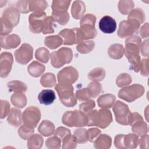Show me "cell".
Wrapping results in <instances>:
<instances>
[{
	"instance_id": "obj_1",
	"label": "cell",
	"mask_w": 149,
	"mask_h": 149,
	"mask_svg": "<svg viewBox=\"0 0 149 149\" xmlns=\"http://www.w3.org/2000/svg\"><path fill=\"white\" fill-rule=\"evenodd\" d=\"M141 38L137 36H131L125 40V54L130 64V69L135 72L140 71V45Z\"/></svg>"
},
{
	"instance_id": "obj_2",
	"label": "cell",
	"mask_w": 149,
	"mask_h": 149,
	"mask_svg": "<svg viewBox=\"0 0 149 149\" xmlns=\"http://www.w3.org/2000/svg\"><path fill=\"white\" fill-rule=\"evenodd\" d=\"M56 91L61 103L67 107H73L77 104V98L73 93V87L70 84L58 83L55 85Z\"/></svg>"
},
{
	"instance_id": "obj_3",
	"label": "cell",
	"mask_w": 149,
	"mask_h": 149,
	"mask_svg": "<svg viewBox=\"0 0 149 149\" xmlns=\"http://www.w3.org/2000/svg\"><path fill=\"white\" fill-rule=\"evenodd\" d=\"M62 122L63 125L69 127H81L87 125V118L81 111H68L63 113Z\"/></svg>"
},
{
	"instance_id": "obj_4",
	"label": "cell",
	"mask_w": 149,
	"mask_h": 149,
	"mask_svg": "<svg viewBox=\"0 0 149 149\" xmlns=\"http://www.w3.org/2000/svg\"><path fill=\"white\" fill-rule=\"evenodd\" d=\"M51 64L55 68H59L65 64L71 62L73 59V52L71 48L62 47L50 54Z\"/></svg>"
},
{
	"instance_id": "obj_5",
	"label": "cell",
	"mask_w": 149,
	"mask_h": 149,
	"mask_svg": "<svg viewBox=\"0 0 149 149\" xmlns=\"http://www.w3.org/2000/svg\"><path fill=\"white\" fill-rule=\"evenodd\" d=\"M145 90L143 86L134 84L130 86L124 87L118 92V97L129 102L134 101L141 97L144 93Z\"/></svg>"
},
{
	"instance_id": "obj_6",
	"label": "cell",
	"mask_w": 149,
	"mask_h": 149,
	"mask_svg": "<svg viewBox=\"0 0 149 149\" xmlns=\"http://www.w3.org/2000/svg\"><path fill=\"white\" fill-rule=\"evenodd\" d=\"M41 112L38 108L31 106L27 108L22 114L23 125L30 129H34L41 119Z\"/></svg>"
},
{
	"instance_id": "obj_7",
	"label": "cell",
	"mask_w": 149,
	"mask_h": 149,
	"mask_svg": "<svg viewBox=\"0 0 149 149\" xmlns=\"http://www.w3.org/2000/svg\"><path fill=\"white\" fill-rule=\"evenodd\" d=\"M116 121L122 125H129V118L131 112L127 104L120 101H117L113 108Z\"/></svg>"
},
{
	"instance_id": "obj_8",
	"label": "cell",
	"mask_w": 149,
	"mask_h": 149,
	"mask_svg": "<svg viewBox=\"0 0 149 149\" xmlns=\"http://www.w3.org/2000/svg\"><path fill=\"white\" fill-rule=\"evenodd\" d=\"M140 26V23L133 19L122 20L119 23L117 34L120 38L129 37L137 31Z\"/></svg>"
},
{
	"instance_id": "obj_9",
	"label": "cell",
	"mask_w": 149,
	"mask_h": 149,
	"mask_svg": "<svg viewBox=\"0 0 149 149\" xmlns=\"http://www.w3.org/2000/svg\"><path fill=\"white\" fill-rule=\"evenodd\" d=\"M45 12H35L29 17V29L33 33L38 34L42 31L44 23L46 19Z\"/></svg>"
},
{
	"instance_id": "obj_10",
	"label": "cell",
	"mask_w": 149,
	"mask_h": 149,
	"mask_svg": "<svg viewBox=\"0 0 149 149\" xmlns=\"http://www.w3.org/2000/svg\"><path fill=\"white\" fill-rule=\"evenodd\" d=\"M79 78V73L76 68L73 66H67L61 70L58 74L57 79L59 83L73 84Z\"/></svg>"
},
{
	"instance_id": "obj_11",
	"label": "cell",
	"mask_w": 149,
	"mask_h": 149,
	"mask_svg": "<svg viewBox=\"0 0 149 149\" xmlns=\"http://www.w3.org/2000/svg\"><path fill=\"white\" fill-rule=\"evenodd\" d=\"M33 56V48L27 43L23 44L15 52V57L16 62L22 65H26Z\"/></svg>"
},
{
	"instance_id": "obj_12",
	"label": "cell",
	"mask_w": 149,
	"mask_h": 149,
	"mask_svg": "<svg viewBox=\"0 0 149 149\" xmlns=\"http://www.w3.org/2000/svg\"><path fill=\"white\" fill-rule=\"evenodd\" d=\"M112 113L109 109L102 108L98 111L96 110L94 116V126L101 129H105L112 123Z\"/></svg>"
},
{
	"instance_id": "obj_13",
	"label": "cell",
	"mask_w": 149,
	"mask_h": 149,
	"mask_svg": "<svg viewBox=\"0 0 149 149\" xmlns=\"http://www.w3.org/2000/svg\"><path fill=\"white\" fill-rule=\"evenodd\" d=\"M13 62V57L11 53L2 52L0 56V76L6 77L10 73Z\"/></svg>"
},
{
	"instance_id": "obj_14",
	"label": "cell",
	"mask_w": 149,
	"mask_h": 149,
	"mask_svg": "<svg viewBox=\"0 0 149 149\" xmlns=\"http://www.w3.org/2000/svg\"><path fill=\"white\" fill-rule=\"evenodd\" d=\"M100 30L105 34L113 33L116 29V22L110 16H104L100 20L98 24Z\"/></svg>"
},
{
	"instance_id": "obj_15",
	"label": "cell",
	"mask_w": 149,
	"mask_h": 149,
	"mask_svg": "<svg viewBox=\"0 0 149 149\" xmlns=\"http://www.w3.org/2000/svg\"><path fill=\"white\" fill-rule=\"evenodd\" d=\"M77 27L65 29L59 32V36L63 38V44L72 45L77 44Z\"/></svg>"
},
{
	"instance_id": "obj_16",
	"label": "cell",
	"mask_w": 149,
	"mask_h": 149,
	"mask_svg": "<svg viewBox=\"0 0 149 149\" xmlns=\"http://www.w3.org/2000/svg\"><path fill=\"white\" fill-rule=\"evenodd\" d=\"M21 42L20 37L16 34H12L6 36H1L0 43L2 48L9 49L17 47Z\"/></svg>"
},
{
	"instance_id": "obj_17",
	"label": "cell",
	"mask_w": 149,
	"mask_h": 149,
	"mask_svg": "<svg viewBox=\"0 0 149 149\" xmlns=\"http://www.w3.org/2000/svg\"><path fill=\"white\" fill-rule=\"evenodd\" d=\"M55 99V92L50 89L42 90L38 95V100L40 103L45 105L52 104Z\"/></svg>"
},
{
	"instance_id": "obj_18",
	"label": "cell",
	"mask_w": 149,
	"mask_h": 149,
	"mask_svg": "<svg viewBox=\"0 0 149 149\" xmlns=\"http://www.w3.org/2000/svg\"><path fill=\"white\" fill-rule=\"evenodd\" d=\"M2 16L10 20L14 27L19 22L20 12L15 7L10 6L7 8L3 10Z\"/></svg>"
},
{
	"instance_id": "obj_19",
	"label": "cell",
	"mask_w": 149,
	"mask_h": 149,
	"mask_svg": "<svg viewBox=\"0 0 149 149\" xmlns=\"http://www.w3.org/2000/svg\"><path fill=\"white\" fill-rule=\"evenodd\" d=\"M116 101V97L112 94H105L99 97L97 104L99 107L104 109L112 108Z\"/></svg>"
},
{
	"instance_id": "obj_20",
	"label": "cell",
	"mask_w": 149,
	"mask_h": 149,
	"mask_svg": "<svg viewBox=\"0 0 149 149\" xmlns=\"http://www.w3.org/2000/svg\"><path fill=\"white\" fill-rule=\"evenodd\" d=\"M86 12V6L81 1H74L72 5L71 14L72 17L76 19H81Z\"/></svg>"
},
{
	"instance_id": "obj_21",
	"label": "cell",
	"mask_w": 149,
	"mask_h": 149,
	"mask_svg": "<svg viewBox=\"0 0 149 149\" xmlns=\"http://www.w3.org/2000/svg\"><path fill=\"white\" fill-rule=\"evenodd\" d=\"M111 144V137L106 134H100L94 141V146L97 149H108Z\"/></svg>"
},
{
	"instance_id": "obj_22",
	"label": "cell",
	"mask_w": 149,
	"mask_h": 149,
	"mask_svg": "<svg viewBox=\"0 0 149 149\" xmlns=\"http://www.w3.org/2000/svg\"><path fill=\"white\" fill-rule=\"evenodd\" d=\"M7 121L8 123L13 126L18 127L20 126L22 121L21 111L19 109L12 108L8 116Z\"/></svg>"
},
{
	"instance_id": "obj_23",
	"label": "cell",
	"mask_w": 149,
	"mask_h": 149,
	"mask_svg": "<svg viewBox=\"0 0 149 149\" xmlns=\"http://www.w3.org/2000/svg\"><path fill=\"white\" fill-rule=\"evenodd\" d=\"M125 54V48L120 44H113L111 45L108 49L109 56L113 59L122 58Z\"/></svg>"
},
{
	"instance_id": "obj_24",
	"label": "cell",
	"mask_w": 149,
	"mask_h": 149,
	"mask_svg": "<svg viewBox=\"0 0 149 149\" xmlns=\"http://www.w3.org/2000/svg\"><path fill=\"white\" fill-rule=\"evenodd\" d=\"M45 67L44 65L37 61H33L27 67V72L29 74L34 77L41 76L44 72Z\"/></svg>"
},
{
	"instance_id": "obj_25",
	"label": "cell",
	"mask_w": 149,
	"mask_h": 149,
	"mask_svg": "<svg viewBox=\"0 0 149 149\" xmlns=\"http://www.w3.org/2000/svg\"><path fill=\"white\" fill-rule=\"evenodd\" d=\"M38 130L41 135L45 137L49 136L54 133L55 125L48 120H44L39 125Z\"/></svg>"
},
{
	"instance_id": "obj_26",
	"label": "cell",
	"mask_w": 149,
	"mask_h": 149,
	"mask_svg": "<svg viewBox=\"0 0 149 149\" xmlns=\"http://www.w3.org/2000/svg\"><path fill=\"white\" fill-rule=\"evenodd\" d=\"M9 91L14 93H24L27 90V85L19 80H12L9 81L7 84Z\"/></svg>"
},
{
	"instance_id": "obj_27",
	"label": "cell",
	"mask_w": 149,
	"mask_h": 149,
	"mask_svg": "<svg viewBox=\"0 0 149 149\" xmlns=\"http://www.w3.org/2000/svg\"><path fill=\"white\" fill-rule=\"evenodd\" d=\"M63 42L62 38L58 35L49 36L44 39V44L51 49H55L60 47Z\"/></svg>"
},
{
	"instance_id": "obj_28",
	"label": "cell",
	"mask_w": 149,
	"mask_h": 149,
	"mask_svg": "<svg viewBox=\"0 0 149 149\" xmlns=\"http://www.w3.org/2000/svg\"><path fill=\"white\" fill-rule=\"evenodd\" d=\"M131 126L132 132L138 136H142L148 132L147 125L143 119L135 122Z\"/></svg>"
},
{
	"instance_id": "obj_29",
	"label": "cell",
	"mask_w": 149,
	"mask_h": 149,
	"mask_svg": "<svg viewBox=\"0 0 149 149\" xmlns=\"http://www.w3.org/2000/svg\"><path fill=\"white\" fill-rule=\"evenodd\" d=\"M10 101L15 107L22 108L26 105L27 100L23 93H14L10 97Z\"/></svg>"
},
{
	"instance_id": "obj_30",
	"label": "cell",
	"mask_w": 149,
	"mask_h": 149,
	"mask_svg": "<svg viewBox=\"0 0 149 149\" xmlns=\"http://www.w3.org/2000/svg\"><path fill=\"white\" fill-rule=\"evenodd\" d=\"M43 142L42 137L38 134H35L28 139L27 147L29 149H39L42 146Z\"/></svg>"
},
{
	"instance_id": "obj_31",
	"label": "cell",
	"mask_w": 149,
	"mask_h": 149,
	"mask_svg": "<svg viewBox=\"0 0 149 149\" xmlns=\"http://www.w3.org/2000/svg\"><path fill=\"white\" fill-rule=\"evenodd\" d=\"M124 146L125 148H135L139 144V136L134 133H129L124 136Z\"/></svg>"
},
{
	"instance_id": "obj_32",
	"label": "cell",
	"mask_w": 149,
	"mask_h": 149,
	"mask_svg": "<svg viewBox=\"0 0 149 149\" xmlns=\"http://www.w3.org/2000/svg\"><path fill=\"white\" fill-rule=\"evenodd\" d=\"M95 42L92 40H84L79 43L76 46L77 51L82 54L90 53L94 48Z\"/></svg>"
},
{
	"instance_id": "obj_33",
	"label": "cell",
	"mask_w": 149,
	"mask_h": 149,
	"mask_svg": "<svg viewBox=\"0 0 149 149\" xmlns=\"http://www.w3.org/2000/svg\"><path fill=\"white\" fill-rule=\"evenodd\" d=\"M105 76V70L101 67H97L92 69L88 73V78L91 81H100L104 80Z\"/></svg>"
},
{
	"instance_id": "obj_34",
	"label": "cell",
	"mask_w": 149,
	"mask_h": 149,
	"mask_svg": "<svg viewBox=\"0 0 149 149\" xmlns=\"http://www.w3.org/2000/svg\"><path fill=\"white\" fill-rule=\"evenodd\" d=\"M70 0H54L52 2V11L68 12Z\"/></svg>"
},
{
	"instance_id": "obj_35",
	"label": "cell",
	"mask_w": 149,
	"mask_h": 149,
	"mask_svg": "<svg viewBox=\"0 0 149 149\" xmlns=\"http://www.w3.org/2000/svg\"><path fill=\"white\" fill-rule=\"evenodd\" d=\"M134 2L132 0H120L118 2V8L122 15H128L133 9Z\"/></svg>"
},
{
	"instance_id": "obj_36",
	"label": "cell",
	"mask_w": 149,
	"mask_h": 149,
	"mask_svg": "<svg viewBox=\"0 0 149 149\" xmlns=\"http://www.w3.org/2000/svg\"><path fill=\"white\" fill-rule=\"evenodd\" d=\"M41 85L44 87H52L56 85V77L54 73H46L40 79Z\"/></svg>"
},
{
	"instance_id": "obj_37",
	"label": "cell",
	"mask_w": 149,
	"mask_h": 149,
	"mask_svg": "<svg viewBox=\"0 0 149 149\" xmlns=\"http://www.w3.org/2000/svg\"><path fill=\"white\" fill-rule=\"evenodd\" d=\"M52 17L55 22L61 25H65L69 20L70 16L68 12H56L52 11Z\"/></svg>"
},
{
	"instance_id": "obj_38",
	"label": "cell",
	"mask_w": 149,
	"mask_h": 149,
	"mask_svg": "<svg viewBox=\"0 0 149 149\" xmlns=\"http://www.w3.org/2000/svg\"><path fill=\"white\" fill-rule=\"evenodd\" d=\"M1 23V31L0 34L1 36H6L8 34H9L13 28V24L8 19L3 16L1 17L0 19Z\"/></svg>"
},
{
	"instance_id": "obj_39",
	"label": "cell",
	"mask_w": 149,
	"mask_h": 149,
	"mask_svg": "<svg viewBox=\"0 0 149 149\" xmlns=\"http://www.w3.org/2000/svg\"><path fill=\"white\" fill-rule=\"evenodd\" d=\"M48 6V3L44 0L29 1L30 12H42L47 9Z\"/></svg>"
},
{
	"instance_id": "obj_40",
	"label": "cell",
	"mask_w": 149,
	"mask_h": 149,
	"mask_svg": "<svg viewBox=\"0 0 149 149\" xmlns=\"http://www.w3.org/2000/svg\"><path fill=\"white\" fill-rule=\"evenodd\" d=\"M127 19H133L139 22L140 24L143 23L146 20L145 13L140 8H135L133 9L129 14Z\"/></svg>"
},
{
	"instance_id": "obj_41",
	"label": "cell",
	"mask_w": 149,
	"mask_h": 149,
	"mask_svg": "<svg viewBox=\"0 0 149 149\" xmlns=\"http://www.w3.org/2000/svg\"><path fill=\"white\" fill-rule=\"evenodd\" d=\"M87 88L92 98L97 97L102 91V86L98 81H92L87 86Z\"/></svg>"
},
{
	"instance_id": "obj_42",
	"label": "cell",
	"mask_w": 149,
	"mask_h": 149,
	"mask_svg": "<svg viewBox=\"0 0 149 149\" xmlns=\"http://www.w3.org/2000/svg\"><path fill=\"white\" fill-rule=\"evenodd\" d=\"M35 56L38 61L46 63L49 61L50 53L47 48L44 47H40L36 50L35 52Z\"/></svg>"
},
{
	"instance_id": "obj_43",
	"label": "cell",
	"mask_w": 149,
	"mask_h": 149,
	"mask_svg": "<svg viewBox=\"0 0 149 149\" xmlns=\"http://www.w3.org/2000/svg\"><path fill=\"white\" fill-rule=\"evenodd\" d=\"M62 148L63 149H73L77 147V140L74 135H72L71 134L66 136L62 140Z\"/></svg>"
},
{
	"instance_id": "obj_44",
	"label": "cell",
	"mask_w": 149,
	"mask_h": 149,
	"mask_svg": "<svg viewBox=\"0 0 149 149\" xmlns=\"http://www.w3.org/2000/svg\"><path fill=\"white\" fill-rule=\"evenodd\" d=\"M132 77L126 73H123L118 76L116 79V84L119 87H124L132 83Z\"/></svg>"
},
{
	"instance_id": "obj_45",
	"label": "cell",
	"mask_w": 149,
	"mask_h": 149,
	"mask_svg": "<svg viewBox=\"0 0 149 149\" xmlns=\"http://www.w3.org/2000/svg\"><path fill=\"white\" fill-rule=\"evenodd\" d=\"M54 20L52 16H47L45 20L42 33L44 34L54 33Z\"/></svg>"
},
{
	"instance_id": "obj_46",
	"label": "cell",
	"mask_w": 149,
	"mask_h": 149,
	"mask_svg": "<svg viewBox=\"0 0 149 149\" xmlns=\"http://www.w3.org/2000/svg\"><path fill=\"white\" fill-rule=\"evenodd\" d=\"M74 135L80 144L85 143L88 141L87 130L83 128H79L74 130Z\"/></svg>"
},
{
	"instance_id": "obj_47",
	"label": "cell",
	"mask_w": 149,
	"mask_h": 149,
	"mask_svg": "<svg viewBox=\"0 0 149 149\" xmlns=\"http://www.w3.org/2000/svg\"><path fill=\"white\" fill-rule=\"evenodd\" d=\"M17 132L20 138L23 140H28L33 135L34 130V129H30L24 125H23L19 128Z\"/></svg>"
},
{
	"instance_id": "obj_48",
	"label": "cell",
	"mask_w": 149,
	"mask_h": 149,
	"mask_svg": "<svg viewBox=\"0 0 149 149\" xmlns=\"http://www.w3.org/2000/svg\"><path fill=\"white\" fill-rule=\"evenodd\" d=\"M45 146L49 149H59L61 146V139L56 136L51 137L47 139Z\"/></svg>"
},
{
	"instance_id": "obj_49",
	"label": "cell",
	"mask_w": 149,
	"mask_h": 149,
	"mask_svg": "<svg viewBox=\"0 0 149 149\" xmlns=\"http://www.w3.org/2000/svg\"><path fill=\"white\" fill-rule=\"evenodd\" d=\"M96 22V17L91 13H88L84 15L80 20V26L82 25H91L95 26Z\"/></svg>"
},
{
	"instance_id": "obj_50",
	"label": "cell",
	"mask_w": 149,
	"mask_h": 149,
	"mask_svg": "<svg viewBox=\"0 0 149 149\" xmlns=\"http://www.w3.org/2000/svg\"><path fill=\"white\" fill-rule=\"evenodd\" d=\"M10 103L6 100H1L0 107V118L1 119L5 118L10 112Z\"/></svg>"
},
{
	"instance_id": "obj_51",
	"label": "cell",
	"mask_w": 149,
	"mask_h": 149,
	"mask_svg": "<svg viewBox=\"0 0 149 149\" xmlns=\"http://www.w3.org/2000/svg\"><path fill=\"white\" fill-rule=\"evenodd\" d=\"M95 106V101L93 100H88L87 101L81 103L79 105L80 111L84 113H87L90 111L93 110Z\"/></svg>"
},
{
	"instance_id": "obj_52",
	"label": "cell",
	"mask_w": 149,
	"mask_h": 149,
	"mask_svg": "<svg viewBox=\"0 0 149 149\" xmlns=\"http://www.w3.org/2000/svg\"><path fill=\"white\" fill-rule=\"evenodd\" d=\"M75 96L76 98L80 101H87L91 98V96L87 88H83L77 90L75 94Z\"/></svg>"
},
{
	"instance_id": "obj_53",
	"label": "cell",
	"mask_w": 149,
	"mask_h": 149,
	"mask_svg": "<svg viewBox=\"0 0 149 149\" xmlns=\"http://www.w3.org/2000/svg\"><path fill=\"white\" fill-rule=\"evenodd\" d=\"M16 8L18 10L23 13H27L30 12L29 6V1H19L16 3Z\"/></svg>"
},
{
	"instance_id": "obj_54",
	"label": "cell",
	"mask_w": 149,
	"mask_h": 149,
	"mask_svg": "<svg viewBox=\"0 0 149 149\" xmlns=\"http://www.w3.org/2000/svg\"><path fill=\"white\" fill-rule=\"evenodd\" d=\"M101 134V131L98 128H91L87 130L88 141L91 143L94 141V140Z\"/></svg>"
},
{
	"instance_id": "obj_55",
	"label": "cell",
	"mask_w": 149,
	"mask_h": 149,
	"mask_svg": "<svg viewBox=\"0 0 149 149\" xmlns=\"http://www.w3.org/2000/svg\"><path fill=\"white\" fill-rule=\"evenodd\" d=\"M54 135L60 138L61 140H63L64 137H65L66 136L71 134L70 130L65 127H58L56 130H55L54 132Z\"/></svg>"
},
{
	"instance_id": "obj_56",
	"label": "cell",
	"mask_w": 149,
	"mask_h": 149,
	"mask_svg": "<svg viewBox=\"0 0 149 149\" xmlns=\"http://www.w3.org/2000/svg\"><path fill=\"white\" fill-rule=\"evenodd\" d=\"M140 70L141 75L144 76H148L149 74L148 71V59L143 58L140 61Z\"/></svg>"
},
{
	"instance_id": "obj_57",
	"label": "cell",
	"mask_w": 149,
	"mask_h": 149,
	"mask_svg": "<svg viewBox=\"0 0 149 149\" xmlns=\"http://www.w3.org/2000/svg\"><path fill=\"white\" fill-rule=\"evenodd\" d=\"M125 134H118L115 137L114 145L118 149H125L123 142Z\"/></svg>"
},
{
	"instance_id": "obj_58",
	"label": "cell",
	"mask_w": 149,
	"mask_h": 149,
	"mask_svg": "<svg viewBox=\"0 0 149 149\" xmlns=\"http://www.w3.org/2000/svg\"><path fill=\"white\" fill-rule=\"evenodd\" d=\"M139 144L140 148L141 149L148 148V135L146 134L141 136V138L139 139Z\"/></svg>"
},
{
	"instance_id": "obj_59",
	"label": "cell",
	"mask_w": 149,
	"mask_h": 149,
	"mask_svg": "<svg viewBox=\"0 0 149 149\" xmlns=\"http://www.w3.org/2000/svg\"><path fill=\"white\" fill-rule=\"evenodd\" d=\"M141 53L143 56H148V40L144 41L140 45Z\"/></svg>"
},
{
	"instance_id": "obj_60",
	"label": "cell",
	"mask_w": 149,
	"mask_h": 149,
	"mask_svg": "<svg viewBox=\"0 0 149 149\" xmlns=\"http://www.w3.org/2000/svg\"><path fill=\"white\" fill-rule=\"evenodd\" d=\"M141 119H143V118L139 113L137 112H131L129 118V125H132L135 122Z\"/></svg>"
},
{
	"instance_id": "obj_61",
	"label": "cell",
	"mask_w": 149,
	"mask_h": 149,
	"mask_svg": "<svg viewBox=\"0 0 149 149\" xmlns=\"http://www.w3.org/2000/svg\"><path fill=\"white\" fill-rule=\"evenodd\" d=\"M140 34L143 38H147L149 36L148 23H146L140 29Z\"/></svg>"
}]
</instances>
